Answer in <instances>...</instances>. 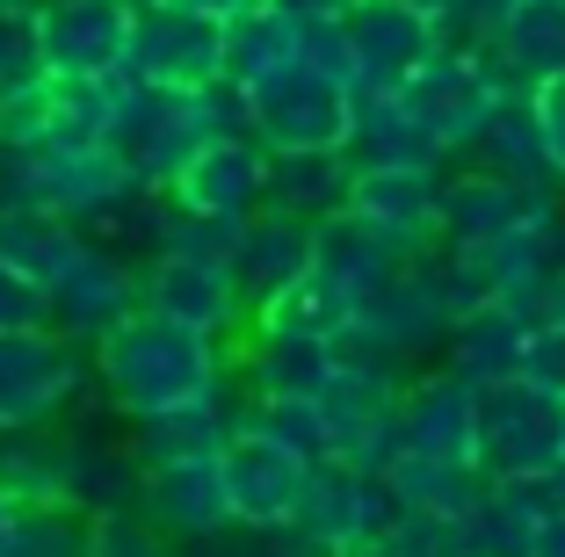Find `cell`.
<instances>
[{
  "instance_id": "cell-31",
  "label": "cell",
  "mask_w": 565,
  "mask_h": 557,
  "mask_svg": "<svg viewBox=\"0 0 565 557\" xmlns=\"http://www.w3.org/2000/svg\"><path fill=\"white\" fill-rule=\"evenodd\" d=\"M298 66V22L276 15V8H254V15L225 22V81L239 87V95H254V87H268L276 73Z\"/></svg>"
},
{
  "instance_id": "cell-46",
  "label": "cell",
  "mask_w": 565,
  "mask_h": 557,
  "mask_svg": "<svg viewBox=\"0 0 565 557\" xmlns=\"http://www.w3.org/2000/svg\"><path fill=\"white\" fill-rule=\"evenodd\" d=\"M406 8H428V15H443V0H406Z\"/></svg>"
},
{
  "instance_id": "cell-24",
  "label": "cell",
  "mask_w": 565,
  "mask_h": 557,
  "mask_svg": "<svg viewBox=\"0 0 565 557\" xmlns=\"http://www.w3.org/2000/svg\"><path fill=\"white\" fill-rule=\"evenodd\" d=\"M522 347H530V312H515V304H479V312H465L443 333L435 355H443V369L471 377L479 392H493V384L522 377Z\"/></svg>"
},
{
  "instance_id": "cell-29",
  "label": "cell",
  "mask_w": 565,
  "mask_h": 557,
  "mask_svg": "<svg viewBox=\"0 0 565 557\" xmlns=\"http://www.w3.org/2000/svg\"><path fill=\"white\" fill-rule=\"evenodd\" d=\"M384 478L399 492V514H435V522H465L486 492L479 463H435V457H392Z\"/></svg>"
},
{
  "instance_id": "cell-11",
  "label": "cell",
  "mask_w": 565,
  "mask_h": 557,
  "mask_svg": "<svg viewBox=\"0 0 565 557\" xmlns=\"http://www.w3.org/2000/svg\"><path fill=\"white\" fill-rule=\"evenodd\" d=\"M138 282H146V304H152V312L182 319V326H196V333H217L225 347L247 333V304H239V290H233V268H225V254L160 246V254H146Z\"/></svg>"
},
{
  "instance_id": "cell-48",
  "label": "cell",
  "mask_w": 565,
  "mask_h": 557,
  "mask_svg": "<svg viewBox=\"0 0 565 557\" xmlns=\"http://www.w3.org/2000/svg\"><path fill=\"white\" fill-rule=\"evenodd\" d=\"M349 8H355V0H349Z\"/></svg>"
},
{
  "instance_id": "cell-23",
  "label": "cell",
  "mask_w": 565,
  "mask_h": 557,
  "mask_svg": "<svg viewBox=\"0 0 565 557\" xmlns=\"http://www.w3.org/2000/svg\"><path fill=\"white\" fill-rule=\"evenodd\" d=\"M399 261L406 254H392V246H384L377 232H363L349 211L327 217V225H312V282L349 312V326H355V312H363L370 297L384 290V276H392Z\"/></svg>"
},
{
  "instance_id": "cell-2",
  "label": "cell",
  "mask_w": 565,
  "mask_h": 557,
  "mask_svg": "<svg viewBox=\"0 0 565 557\" xmlns=\"http://www.w3.org/2000/svg\"><path fill=\"white\" fill-rule=\"evenodd\" d=\"M211 138H254L247 95L233 81H217V87H146L138 81V95L124 101L109 146H117V160L146 181L152 196H167V181L182 174Z\"/></svg>"
},
{
  "instance_id": "cell-47",
  "label": "cell",
  "mask_w": 565,
  "mask_h": 557,
  "mask_svg": "<svg viewBox=\"0 0 565 557\" xmlns=\"http://www.w3.org/2000/svg\"><path fill=\"white\" fill-rule=\"evenodd\" d=\"M36 8H51V0H36Z\"/></svg>"
},
{
  "instance_id": "cell-19",
  "label": "cell",
  "mask_w": 565,
  "mask_h": 557,
  "mask_svg": "<svg viewBox=\"0 0 565 557\" xmlns=\"http://www.w3.org/2000/svg\"><path fill=\"white\" fill-rule=\"evenodd\" d=\"M167 203L189 217H217V225H239L268 203V152L254 138H211L182 174L167 181Z\"/></svg>"
},
{
  "instance_id": "cell-45",
  "label": "cell",
  "mask_w": 565,
  "mask_h": 557,
  "mask_svg": "<svg viewBox=\"0 0 565 557\" xmlns=\"http://www.w3.org/2000/svg\"><path fill=\"white\" fill-rule=\"evenodd\" d=\"M182 557H233V528L225 536H203V543H182Z\"/></svg>"
},
{
  "instance_id": "cell-14",
  "label": "cell",
  "mask_w": 565,
  "mask_h": 557,
  "mask_svg": "<svg viewBox=\"0 0 565 557\" xmlns=\"http://www.w3.org/2000/svg\"><path fill=\"white\" fill-rule=\"evenodd\" d=\"M233 377L247 384V398H327V384L341 377V333H298L254 319L233 341Z\"/></svg>"
},
{
  "instance_id": "cell-8",
  "label": "cell",
  "mask_w": 565,
  "mask_h": 557,
  "mask_svg": "<svg viewBox=\"0 0 565 557\" xmlns=\"http://www.w3.org/2000/svg\"><path fill=\"white\" fill-rule=\"evenodd\" d=\"M565 463V398L508 377L479 392V471L486 478H551Z\"/></svg>"
},
{
  "instance_id": "cell-22",
  "label": "cell",
  "mask_w": 565,
  "mask_h": 557,
  "mask_svg": "<svg viewBox=\"0 0 565 557\" xmlns=\"http://www.w3.org/2000/svg\"><path fill=\"white\" fill-rule=\"evenodd\" d=\"M479 58L493 66V81L508 95H536L544 81H558L565 73V0H515L500 36Z\"/></svg>"
},
{
  "instance_id": "cell-27",
  "label": "cell",
  "mask_w": 565,
  "mask_h": 557,
  "mask_svg": "<svg viewBox=\"0 0 565 557\" xmlns=\"http://www.w3.org/2000/svg\"><path fill=\"white\" fill-rule=\"evenodd\" d=\"M349 181H355L349 152H268V211L327 225L349 211Z\"/></svg>"
},
{
  "instance_id": "cell-13",
  "label": "cell",
  "mask_w": 565,
  "mask_h": 557,
  "mask_svg": "<svg viewBox=\"0 0 565 557\" xmlns=\"http://www.w3.org/2000/svg\"><path fill=\"white\" fill-rule=\"evenodd\" d=\"M131 0H51L36 8V66L44 81H95L131 58Z\"/></svg>"
},
{
  "instance_id": "cell-6",
  "label": "cell",
  "mask_w": 565,
  "mask_h": 557,
  "mask_svg": "<svg viewBox=\"0 0 565 557\" xmlns=\"http://www.w3.org/2000/svg\"><path fill=\"white\" fill-rule=\"evenodd\" d=\"M247 124L262 152H349L355 87L327 81L312 66H290L247 95Z\"/></svg>"
},
{
  "instance_id": "cell-3",
  "label": "cell",
  "mask_w": 565,
  "mask_h": 557,
  "mask_svg": "<svg viewBox=\"0 0 565 557\" xmlns=\"http://www.w3.org/2000/svg\"><path fill=\"white\" fill-rule=\"evenodd\" d=\"M87 384H95V347L66 341L58 326L0 333V435L58 427Z\"/></svg>"
},
{
  "instance_id": "cell-39",
  "label": "cell",
  "mask_w": 565,
  "mask_h": 557,
  "mask_svg": "<svg viewBox=\"0 0 565 557\" xmlns=\"http://www.w3.org/2000/svg\"><path fill=\"white\" fill-rule=\"evenodd\" d=\"M30 326H51V304L36 282H22L15 268L0 261V333H30Z\"/></svg>"
},
{
  "instance_id": "cell-41",
  "label": "cell",
  "mask_w": 565,
  "mask_h": 557,
  "mask_svg": "<svg viewBox=\"0 0 565 557\" xmlns=\"http://www.w3.org/2000/svg\"><path fill=\"white\" fill-rule=\"evenodd\" d=\"M536 124H544V146H551V167H558V181H565V73L558 81H544L536 87Z\"/></svg>"
},
{
  "instance_id": "cell-42",
  "label": "cell",
  "mask_w": 565,
  "mask_h": 557,
  "mask_svg": "<svg viewBox=\"0 0 565 557\" xmlns=\"http://www.w3.org/2000/svg\"><path fill=\"white\" fill-rule=\"evenodd\" d=\"M167 8H189V15H211V22H239L254 8H268V0H167Z\"/></svg>"
},
{
  "instance_id": "cell-40",
  "label": "cell",
  "mask_w": 565,
  "mask_h": 557,
  "mask_svg": "<svg viewBox=\"0 0 565 557\" xmlns=\"http://www.w3.org/2000/svg\"><path fill=\"white\" fill-rule=\"evenodd\" d=\"M233 557H327V550H312L290 522L282 528H239L233 522Z\"/></svg>"
},
{
  "instance_id": "cell-21",
  "label": "cell",
  "mask_w": 565,
  "mask_h": 557,
  "mask_svg": "<svg viewBox=\"0 0 565 557\" xmlns=\"http://www.w3.org/2000/svg\"><path fill=\"white\" fill-rule=\"evenodd\" d=\"M138 507H146L174 543H203V536H225V528H233L217 457H189V463H160V471H146V478H138Z\"/></svg>"
},
{
  "instance_id": "cell-33",
  "label": "cell",
  "mask_w": 565,
  "mask_h": 557,
  "mask_svg": "<svg viewBox=\"0 0 565 557\" xmlns=\"http://www.w3.org/2000/svg\"><path fill=\"white\" fill-rule=\"evenodd\" d=\"M87 557H182V543L146 507H102L87 514Z\"/></svg>"
},
{
  "instance_id": "cell-5",
  "label": "cell",
  "mask_w": 565,
  "mask_h": 557,
  "mask_svg": "<svg viewBox=\"0 0 565 557\" xmlns=\"http://www.w3.org/2000/svg\"><path fill=\"white\" fill-rule=\"evenodd\" d=\"M399 522V492H392V478L384 471H363V463H312V478H305V500L298 514H290V528H298L312 550L327 557H355L370 550V543H384V528Z\"/></svg>"
},
{
  "instance_id": "cell-32",
  "label": "cell",
  "mask_w": 565,
  "mask_h": 557,
  "mask_svg": "<svg viewBox=\"0 0 565 557\" xmlns=\"http://www.w3.org/2000/svg\"><path fill=\"white\" fill-rule=\"evenodd\" d=\"M239 420L262 427L268 442L298 449L305 463H327L333 457V427H327V406H319V398H247Z\"/></svg>"
},
{
  "instance_id": "cell-38",
  "label": "cell",
  "mask_w": 565,
  "mask_h": 557,
  "mask_svg": "<svg viewBox=\"0 0 565 557\" xmlns=\"http://www.w3.org/2000/svg\"><path fill=\"white\" fill-rule=\"evenodd\" d=\"M522 384L565 398V319H536L530 347H522Z\"/></svg>"
},
{
  "instance_id": "cell-44",
  "label": "cell",
  "mask_w": 565,
  "mask_h": 557,
  "mask_svg": "<svg viewBox=\"0 0 565 557\" xmlns=\"http://www.w3.org/2000/svg\"><path fill=\"white\" fill-rule=\"evenodd\" d=\"M22 514H30V507H22L15 492L0 485V557H8V543H15V528H22Z\"/></svg>"
},
{
  "instance_id": "cell-43",
  "label": "cell",
  "mask_w": 565,
  "mask_h": 557,
  "mask_svg": "<svg viewBox=\"0 0 565 557\" xmlns=\"http://www.w3.org/2000/svg\"><path fill=\"white\" fill-rule=\"evenodd\" d=\"M276 15H290V22H327V15H349V0H268Z\"/></svg>"
},
{
  "instance_id": "cell-12",
  "label": "cell",
  "mask_w": 565,
  "mask_h": 557,
  "mask_svg": "<svg viewBox=\"0 0 565 557\" xmlns=\"http://www.w3.org/2000/svg\"><path fill=\"white\" fill-rule=\"evenodd\" d=\"M124 66L146 87H217L225 81V22L146 0L131 15V58Z\"/></svg>"
},
{
  "instance_id": "cell-17",
  "label": "cell",
  "mask_w": 565,
  "mask_h": 557,
  "mask_svg": "<svg viewBox=\"0 0 565 557\" xmlns=\"http://www.w3.org/2000/svg\"><path fill=\"white\" fill-rule=\"evenodd\" d=\"M341 22H349L355 87H363V95H399L435 51H443L435 15L428 8H406V0H355Z\"/></svg>"
},
{
  "instance_id": "cell-15",
  "label": "cell",
  "mask_w": 565,
  "mask_h": 557,
  "mask_svg": "<svg viewBox=\"0 0 565 557\" xmlns=\"http://www.w3.org/2000/svg\"><path fill=\"white\" fill-rule=\"evenodd\" d=\"M399 457H435V463H479V384L457 369H420L399 392Z\"/></svg>"
},
{
  "instance_id": "cell-16",
  "label": "cell",
  "mask_w": 565,
  "mask_h": 557,
  "mask_svg": "<svg viewBox=\"0 0 565 557\" xmlns=\"http://www.w3.org/2000/svg\"><path fill=\"white\" fill-rule=\"evenodd\" d=\"M217 471H225V507H233L239 528H282L290 514H298V500H305L312 463H305L298 449L268 442L262 427L239 420L233 442L217 449Z\"/></svg>"
},
{
  "instance_id": "cell-34",
  "label": "cell",
  "mask_w": 565,
  "mask_h": 557,
  "mask_svg": "<svg viewBox=\"0 0 565 557\" xmlns=\"http://www.w3.org/2000/svg\"><path fill=\"white\" fill-rule=\"evenodd\" d=\"M8 557H87V514L81 507H30L8 543Z\"/></svg>"
},
{
  "instance_id": "cell-18",
  "label": "cell",
  "mask_w": 565,
  "mask_h": 557,
  "mask_svg": "<svg viewBox=\"0 0 565 557\" xmlns=\"http://www.w3.org/2000/svg\"><path fill=\"white\" fill-rule=\"evenodd\" d=\"M225 268H233V290L247 304V326L276 304L282 290H298L312 276V225L305 217H282V211H254L233 225V246H225Z\"/></svg>"
},
{
  "instance_id": "cell-4",
  "label": "cell",
  "mask_w": 565,
  "mask_h": 557,
  "mask_svg": "<svg viewBox=\"0 0 565 557\" xmlns=\"http://www.w3.org/2000/svg\"><path fill=\"white\" fill-rule=\"evenodd\" d=\"M399 101H406V116H414L420 131L443 146V160L465 167L471 146L486 138V124L500 116L508 87L493 81V66H486L479 51H435L428 66L399 87Z\"/></svg>"
},
{
  "instance_id": "cell-30",
  "label": "cell",
  "mask_w": 565,
  "mask_h": 557,
  "mask_svg": "<svg viewBox=\"0 0 565 557\" xmlns=\"http://www.w3.org/2000/svg\"><path fill=\"white\" fill-rule=\"evenodd\" d=\"M465 167H486V174H508V181H558L551 146H544V124H536V101L530 95L500 101V116L486 124V138L471 146Z\"/></svg>"
},
{
  "instance_id": "cell-9",
  "label": "cell",
  "mask_w": 565,
  "mask_h": 557,
  "mask_svg": "<svg viewBox=\"0 0 565 557\" xmlns=\"http://www.w3.org/2000/svg\"><path fill=\"white\" fill-rule=\"evenodd\" d=\"M44 304H51V326L66 333V341L95 347L102 333H117L124 319L146 304V282H138V268H131V254H124V246H109V239H95V232H87V246L73 254L66 276L44 290Z\"/></svg>"
},
{
  "instance_id": "cell-26",
  "label": "cell",
  "mask_w": 565,
  "mask_h": 557,
  "mask_svg": "<svg viewBox=\"0 0 565 557\" xmlns=\"http://www.w3.org/2000/svg\"><path fill=\"white\" fill-rule=\"evenodd\" d=\"M81 246H87V232L73 217L44 211V203H0V261L15 268L22 282H36V290H51L66 276Z\"/></svg>"
},
{
  "instance_id": "cell-35",
  "label": "cell",
  "mask_w": 565,
  "mask_h": 557,
  "mask_svg": "<svg viewBox=\"0 0 565 557\" xmlns=\"http://www.w3.org/2000/svg\"><path fill=\"white\" fill-rule=\"evenodd\" d=\"M44 81L36 66V0H0V87Z\"/></svg>"
},
{
  "instance_id": "cell-1",
  "label": "cell",
  "mask_w": 565,
  "mask_h": 557,
  "mask_svg": "<svg viewBox=\"0 0 565 557\" xmlns=\"http://www.w3.org/2000/svg\"><path fill=\"white\" fill-rule=\"evenodd\" d=\"M225 384H233V347L217 333H196L182 319L152 312V304H138L117 333L95 341V392L124 427L174 413L189 398H211Z\"/></svg>"
},
{
  "instance_id": "cell-28",
  "label": "cell",
  "mask_w": 565,
  "mask_h": 557,
  "mask_svg": "<svg viewBox=\"0 0 565 557\" xmlns=\"http://www.w3.org/2000/svg\"><path fill=\"white\" fill-rule=\"evenodd\" d=\"M349 160H355V167H449L443 146H435L414 116H406L399 95H363V87H355Z\"/></svg>"
},
{
  "instance_id": "cell-37",
  "label": "cell",
  "mask_w": 565,
  "mask_h": 557,
  "mask_svg": "<svg viewBox=\"0 0 565 557\" xmlns=\"http://www.w3.org/2000/svg\"><path fill=\"white\" fill-rule=\"evenodd\" d=\"M298 66L327 73V81L355 87V51H349V22L327 15V22H298Z\"/></svg>"
},
{
  "instance_id": "cell-7",
  "label": "cell",
  "mask_w": 565,
  "mask_h": 557,
  "mask_svg": "<svg viewBox=\"0 0 565 557\" xmlns=\"http://www.w3.org/2000/svg\"><path fill=\"white\" fill-rule=\"evenodd\" d=\"M565 217V181H508L486 167H449L443 181V246L479 254L522 225H558Z\"/></svg>"
},
{
  "instance_id": "cell-25",
  "label": "cell",
  "mask_w": 565,
  "mask_h": 557,
  "mask_svg": "<svg viewBox=\"0 0 565 557\" xmlns=\"http://www.w3.org/2000/svg\"><path fill=\"white\" fill-rule=\"evenodd\" d=\"M247 406H225V392L211 398H189L174 413H152V420L131 427V457L138 471H160V463H189V457H217V449L233 442V427Z\"/></svg>"
},
{
  "instance_id": "cell-10",
  "label": "cell",
  "mask_w": 565,
  "mask_h": 557,
  "mask_svg": "<svg viewBox=\"0 0 565 557\" xmlns=\"http://www.w3.org/2000/svg\"><path fill=\"white\" fill-rule=\"evenodd\" d=\"M443 181L449 167H355L349 217L363 232H377L392 254L443 246Z\"/></svg>"
},
{
  "instance_id": "cell-20",
  "label": "cell",
  "mask_w": 565,
  "mask_h": 557,
  "mask_svg": "<svg viewBox=\"0 0 565 557\" xmlns=\"http://www.w3.org/2000/svg\"><path fill=\"white\" fill-rule=\"evenodd\" d=\"M558 485L551 478H486L479 507L457 522V543H465L471 557H530L536 528L558 514Z\"/></svg>"
},
{
  "instance_id": "cell-36",
  "label": "cell",
  "mask_w": 565,
  "mask_h": 557,
  "mask_svg": "<svg viewBox=\"0 0 565 557\" xmlns=\"http://www.w3.org/2000/svg\"><path fill=\"white\" fill-rule=\"evenodd\" d=\"M508 8L515 0H443L435 36H443V51H486L500 36V22H508Z\"/></svg>"
}]
</instances>
